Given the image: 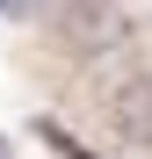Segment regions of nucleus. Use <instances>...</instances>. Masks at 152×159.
<instances>
[{
	"label": "nucleus",
	"mask_w": 152,
	"mask_h": 159,
	"mask_svg": "<svg viewBox=\"0 0 152 159\" xmlns=\"http://www.w3.org/2000/svg\"><path fill=\"white\" fill-rule=\"evenodd\" d=\"M109 123H116L123 145L152 152V72H131V80L109 87Z\"/></svg>",
	"instance_id": "obj_1"
},
{
	"label": "nucleus",
	"mask_w": 152,
	"mask_h": 159,
	"mask_svg": "<svg viewBox=\"0 0 152 159\" xmlns=\"http://www.w3.org/2000/svg\"><path fill=\"white\" fill-rule=\"evenodd\" d=\"M0 7H15V15H22V7H29V0H0Z\"/></svg>",
	"instance_id": "obj_2"
},
{
	"label": "nucleus",
	"mask_w": 152,
	"mask_h": 159,
	"mask_svg": "<svg viewBox=\"0 0 152 159\" xmlns=\"http://www.w3.org/2000/svg\"><path fill=\"white\" fill-rule=\"evenodd\" d=\"M0 159H7V145H0Z\"/></svg>",
	"instance_id": "obj_3"
}]
</instances>
